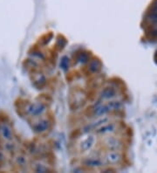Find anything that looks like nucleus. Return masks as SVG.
Masks as SVG:
<instances>
[{
    "label": "nucleus",
    "mask_w": 157,
    "mask_h": 173,
    "mask_svg": "<svg viewBox=\"0 0 157 173\" xmlns=\"http://www.w3.org/2000/svg\"><path fill=\"white\" fill-rule=\"evenodd\" d=\"M34 131H36L38 133H42V132H45L48 129H49V125L50 123L49 122L45 119V118H38L36 121H34Z\"/></svg>",
    "instance_id": "nucleus-1"
},
{
    "label": "nucleus",
    "mask_w": 157,
    "mask_h": 173,
    "mask_svg": "<svg viewBox=\"0 0 157 173\" xmlns=\"http://www.w3.org/2000/svg\"><path fill=\"white\" fill-rule=\"evenodd\" d=\"M85 165L88 167H101L103 166V160L96 156H90L85 159Z\"/></svg>",
    "instance_id": "nucleus-2"
},
{
    "label": "nucleus",
    "mask_w": 157,
    "mask_h": 173,
    "mask_svg": "<svg viewBox=\"0 0 157 173\" xmlns=\"http://www.w3.org/2000/svg\"><path fill=\"white\" fill-rule=\"evenodd\" d=\"M94 143H95V139L94 137L92 136H89L88 137H87V139H85L83 142H81L79 143V146H80V151L81 152H85L89 149H91L92 146L94 145Z\"/></svg>",
    "instance_id": "nucleus-3"
},
{
    "label": "nucleus",
    "mask_w": 157,
    "mask_h": 173,
    "mask_svg": "<svg viewBox=\"0 0 157 173\" xmlns=\"http://www.w3.org/2000/svg\"><path fill=\"white\" fill-rule=\"evenodd\" d=\"M0 131H1V135H2L4 139H5L6 141L12 140V136H13L12 131H11V128L8 125H6V124L2 125L1 129H0Z\"/></svg>",
    "instance_id": "nucleus-4"
},
{
    "label": "nucleus",
    "mask_w": 157,
    "mask_h": 173,
    "mask_svg": "<svg viewBox=\"0 0 157 173\" xmlns=\"http://www.w3.org/2000/svg\"><path fill=\"white\" fill-rule=\"evenodd\" d=\"M16 162L20 166H25L26 164H27V159H26V157L24 155H19L16 157Z\"/></svg>",
    "instance_id": "nucleus-5"
},
{
    "label": "nucleus",
    "mask_w": 157,
    "mask_h": 173,
    "mask_svg": "<svg viewBox=\"0 0 157 173\" xmlns=\"http://www.w3.org/2000/svg\"><path fill=\"white\" fill-rule=\"evenodd\" d=\"M5 149L7 150V151L11 152V151H13V150H15V145H14V143H10V141H8V143L5 144Z\"/></svg>",
    "instance_id": "nucleus-6"
},
{
    "label": "nucleus",
    "mask_w": 157,
    "mask_h": 173,
    "mask_svg": "<svg viewBox=\"0 0 157 173\" xmlns=\"http://www.w3.org/2000/svg\"><path fill=\"white\" fill-rule=\"evenodd\" d=\"M4 161H5V155H4L3 152L0 151V163H2Z\"/></svg>",
    "instance_id": "nucleus-7"
}]
</instances>
